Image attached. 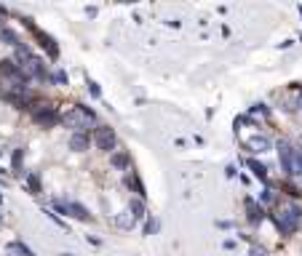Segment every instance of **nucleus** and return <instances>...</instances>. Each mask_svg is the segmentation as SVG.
<instances>
[{
  "instance_id": "obj_23",
  "label": "nucleus",
  "mask_w": 302,
  "mask_h": 256,
  "mask_svg": "<svg viewBox=\"0 0 302 256\" xmlns=\"http://www.w3.org/2000/svg\"><path fill=\"white\" fill-rule=\"evenodd\" d=\"M51 80H54L56 85H70V78H67V72H64V70H56V72L51 75Z\"/></svg>"
},
{
  "instance_id": "obj_24",
  "label": "nucleus",
  "mask_w": 302,
  "mask_h": 256,
  "mask_svg": "<svg viewBox=\"0 0 302 256\" xmlns=\"http://www.w3.org/2000/svg\"><path fill=\"white\" fill-rule=\"evenodd\" d=\"M86 85H89V93H91L94 99H102V88H99V83H97V80H89Z\"/></svg>"
},
{
  "instance_id": "obj_7",
  "label": "nucleus",
  "mask_w": 302,
  "mask_h": 256,
  "mask_svg": "<svg viewBox=\"0 0 302 256\" xmlns=\"http://www.w3.org/2000/svg\"><path fill=\"white\" fill-rule=\"evenodd\" d=\"M32 120L40 128H51V126H56V123H62L59 112H56L51 104H35L32 107Z\"/></svg>"
},
{
  "instance_id": "obj_29",
  "label": "nucleus",
  "mask_w": 302,
  "mask_h": 256,
  "mask_svg": "<svg viewBox=\"0 0 302 256\" xmlns=\"http://www.w3.org/2000/svg\"><path fill=\"white\" fill-rule=\"evenodd\" d=\"M222 245H225V248H228V251H233V248H235V240H225Z\"/></svg>"
},
{
  "instance_id": "obj_20",
  "label": "nucleus",
  "mask_w": 302,
  "mask_h": 256,
  "mask_svg": "<svg viewBox=\"0 0 302 256\" xmlns=\"http://www.w3.org/2000/svg\"><path fill=\"white\" fill-rule=\"evenodd\" d=\"M24 184L32 195H40V176L37 174H24Z\"/></svg>"
},
{
  "instance_id": "obj_10",
  "label": "nucleus",
  "mask_w": 302,
  "mask_h": 256,
  "mask_svg": "<svg viewBox=\"0 0 302 256\" xmlns=\"http://www.w3.org/2000/svg\"><path fill=\"white\" fill-rule=\"evenodd\" d=\"M246 211H249V222L251 224H262V219H265V208H262V203H257L254 197H246Z\"/></svg>"
},
{
  "instance_id": "obj_16",
  "label": "nucleus",
  "mask_w": 302,
  "mask_h": 256,
  "mask_svg": "<svg viewBox=\"0 0 302 256\" xmlns=\"http://www.w3.org/2000/svg\"><path fill=\"white\" fill-rule=\"evenodd\" d=\"M246 166H249V171L254 174V179H260L262 184H268V168L265 166L257 163V160H246Z\"/></svg>"
},
{
  "instance_id": "obj_6",
  "label": "nucleus",
  "mask_w": 302,
  "mask_h": 256,
  "mask_svg": "<svg viewBox=\"0 0 302 256\" xmlns=\"http://www.w3.org/2000/svg\"><path fill=\"white\" fill-rule=\"evenodd\" d=\"M24 27H27V30H30L32 35H35L37 45L49 51V56H51V59H59V45H56V40H54L51 35H46V32L40 30V27H37V24L32 22V19H24Z\"/></svg>"
},
{
  "instance_id": "obj_25",
  "label": "nucleus",
  "mask_w": 302,
  "mask_h": 256,
  "mask_svg": "<svg viewBox=\"0 0 302 256\" xmlns=\"http://www.w3.org/2000/svg\"><path fill=\"white\" fill-rule=\"evenodd\" d=\"M158 230V222L153 219V216H147V219H145V235H153Z\"/></svg>"
},
{
  "instance_id": "obj_26",
  "label": "nucleus",
  "mask_w": 302,
  "mask_h": 256,
  "mask_svg": "<svg viewBox=\"0 0 302 256\" xmlns=\"http://www.w3.org/2000/svg\"><path fill=\"white\" fill-rule=\"evenodd\" d=\"M43 214H46V216H49V219H51L54 224H59V227H64V222H62V219H59V216H56V214L51 211V208H43Z\"/></svg>"
},
{
  "instance_id": "obj_5",
  "label": "nucleus",
  "mask_w": 302,
  "mask_h": 256,
  "mask_svg": "<svg viewBox=\"0 0 302 256\" xmlns=\"http://www.w3.org/2000/svg\"><path fill=\"white\" fill-rule=\"evenodd\" d=\"M91 141L97 144V149H102V152H115V144H118V136H115V128L110 126H97L91 134Z\"/></svg>"
},
{
  "instance_id": "obj_15",
  "label": "nucleus",
  "mask_w": 302,
  "mask_h": 256,
  "mask_svg": "<svg viewBox=\"0 0 302 256\" xmlns=\"http://www.w3.org/2000/svg\"><path fill=\"white\" fill-rule=\"evenodd\" d=\"M115 224L120 227V230H134V227H137V219L131 216L128 208H123V211H118V214H115Z\"/></svg>"
},
{
  "instance_id": "obj_4",
  "label": "nucleus",
  "mask_w": 302,
  "mask_h": 256,
  "mask_svg": "<svg viewBox=\"0 0 302 256\" xmlns=\"http://www.w3.org/2000/svg\"><path fill=\"white\" fill-rule=\"evenodd\" d=\"M276 149H278V163H281V171H284V174H286L289 179L299 176V155H297V147H291L289 141H278Z\"/></svg>"
},
{
  "instance_id": "obj_21",
  "label": "nucleus",
  "mask_w": 302,
  "mask_h": 256,
  "mask_svg": "<svg viewBox=\"0 0 302 256\" xmlns=\"http://www.w3.org/2000/svg\"><path fill=\"white\" fill-rule=\"evenodd\" d=\"M54 208H51V211L54 214H62V216H70V206H67V200H59V197H56V200L51 203Z\"/></svg>"
},
{
  "instance_id": "obj_12",
  "label": "nucleus",
  "mask_w": 302,
  "mask_h": 256,
  "mask_svg": "<svg viewBox=\"0 0 302 256\" xmlns=\"http://www.w3.org/2000/svg\"><path fill=\"white\" fill-rule=\"evenodd\" d=\"M91 147V134H72L70 136V149L72 152H86Z\"/></svg>"
},
{
  "instance_id": "obj_33",
  "label": "nucleus",
  "mask_w": 302,
  "mask_h": 256,
  "mask_svg": "<svg viewBox=\"0 0 302 256\" xmlns=\"http://www.w3.org/2000/svg\"><path fill=\"white\" fill-rule=\"evenodd\" d=\"M297 11H299V16H302V3H299V6H297Z\"/></svg>"
},
{
  "instance_id": "obj_8",
  "label": "nucleus",
  "mask_w": 302,
  "mask_h": 256,
  "mask_svg": "<svg viewBox=\"0 0 302 256\" xmlns=\"http://www.w3.org/2000/svg\"><path fill=\"white\" fill-rule=\"evenodd\" d=\"M246 147L251 149V152L262 155V152H270V149H273V141H270L265 134H254V136L246 139Z\"/></svg>"
},
{
  "instance_id": "obj_14",
  "label": "nucleus",
  "mask_w": 302,
  "mask_h": 256,
  "mask_svg": "<svg viewBox=\"0 0 302 256\" xmlns=\"http://www.w3.org/2000/svg\"><path fill=\"white\" fill-rule=\"evenodd\" d=\"M67 206H70V216H72V219H78V222H91V214H89L86 206H80V203H75V200H67Z\"/></svg>"
},
{
  "instance_id": "obj_31",
  "label": "nucleus",
  "mask_w": 302,
  "mask_h": 256,
  "mask_svg": "<svg viewBox=\"0 0 302 256\" xmlns=\"http://www.w3.org/2000/svg\"><path fill=\"white\" fill-rule=\"evenodd\" d=\"M297 107H299V110H302V91H299V93H297Z\"/></svg>"
},
{
  "instance_id": "obj_35",
  "label": "nucleus",
  "mask_w": 302,
  "mask_h": 256,
  "mask_svg": "<svg viewBox=\"0 0 302 256\" xmlns=\"http://www.w3.org/2000/svg\"><path fill=\"white\" fill-rule=\"evenodd\" d=\"M59 256H75V253H59Z\"/></svg>"
},
{
  "instance_id": "obj_34",
  "label": "nucleus",
  "mask_w": 302,
  "mask_h": 256,
  "mask_svg": "<svg viewBox=\"0 0 302 256\" xmlns=\"http://www.w3.org/2000/svg\"><path fill=\"white\" fill-rule=\"evenodd\" d=\"M0 179H3V168H0ZM3 182H6V179H3Z\"/></svg>"
},
{
  "instance_id": "obj_22",
  "label": "nucleus",
  "mask_w": 302,
  "mask_h": 256,
  "mask_svg": "<svg viewBox=\"0 0 302 256\" xmlns=\"http://www.w3.org/2000/svg\"><path fill=\"white\" fill-rule=\"evenodd\" d=\"M260 200H262V208H265V206H273V203H276V192H273L270 187H265V192L260 195Z\"/></svg>"
},
{
  "instance_id": "obj_27",
  "label": "nucleus",
  "mask_w": 302,
  "mask_h": 256,
  "mask_svg": "<svg viewBox=\"0 0 302 256\" xmlns=\"http://www.w3.org/2000/svg\"><path fill=\"white\" fill-rule=\"evenodd\" d=\"M249 256H268V251L262 248V245H251V248H249Z\"/></svg>"
},
{
  "instance_id": "obj_1",
  "label": "nucleus",
  "mask_w": 302,
  "mask_h": 256,
  "mask_svg": "<svg viewBox=\"0 0 302 256\" xmlns=\"http://www.w3.org/2000/svg\"><path fill=\"white\" fill-rule=\"evenodd\" d=\"M14 62L19 64V70L24 72L27 80H49V72H46V62L37 54H32L27 45H19Z\"/></svg>"
},
{
  "instance_id": "obj_30",
  "label": "nucleus",
  "mask_w": 302,
  "mask_h": 256,
  "mask_svg": "<svg viewBox=\"0 0 302 256\" xmlns=\"http://www.w3.org/2000/svg\"><path fill=\"white\" fill-rule=\"evenodd\" d=\"M297 155H299V179H302V147L297 149Z\"/></svg>"
},
{
  "instance_id": "obj_2",
  "label": "nucleus",
  "mask_w": 302,
  "mask_h": 256,
  "mask_svg": "<svg viewBox=\"0 0 302 256\" xmlns=\"http://www.w3.org/2000/svg\"><path fill=\"white\" fill-rule=\"evenodd\" d=\"M94 120H97L94 110L83 107V104H75V107H70V110L62 115V126L70 128L72 134H89V126H91Z\"/></svg>"
},
{
  "instance_id": "obj_32",
  "label": "nucleus",
  "mask_w": 302,
  "mask_h": 256,
  "mask_svg": "<svg viewBox=\"0 0 302 256\" xmlns=\"http://www.w3.org/2000/svg\"><path fill=\"white\" fill-rule=\"evenodd\" d=\"M3 222H6V216H3V208H0V230H3Z\"/></svg>"
},
{
  "instance_id": "obj_3",
  "label": "nucleus",
  "mask_w": 302,
  "mask_h": 256,
  "mask_svg": "<svg viewBox=\"0 0 302 256\" xmlns=\"http://www.w3.org/2000/svg\"><path fill=\"white\" fill-rule=\"evenodd\" d=\"M273 222H276L278 232L284 235V238H291V235L299 230V224H302V206L289 203L286 208H281V214L273 216Z\"/></svg>"
},
{
  "instance_id": "obj_13",
  "label": "nucleus",
  "mask_w": 302,
  "mask_h": 256,
  "mask_svg": "<svg viewBox=\"0 0 302 256\" xmlns=\"http://www.w3.org/2000/svg\"><path fill=\"white\" fill-rule=\"evenodd\" d=\"M128 211H131V216H134L137 222H145L147 219V208H145L142 197H131V200H128Z\"/></svg>"
},
{
  "instance_id": "obj_36",
  "label": "nucleus",
  "mask_w": 302,
  "mask_h": 256,
  "mask_svg": "<svg viewBox=\"0 0 302 256\" xmlns=\"http://www.w3.org/2000/svg\"><path fill=\"white\" fill-rule=\"evenodd\" d=\"M0 203H3V192H0Z\"/></svg>"
},
{
  "instance_id": "obj_18",
  "label": "nucleus",
  "mask_w": 302,
  "mask_h": 256,
  "mask_svg": "<svg viewBox=\"0 0 302 256\" xmlns=\"http://www.w3.org/2000/svg\"><path fill=\"white\" fill-rule=\"evenodd\" d=\"M6 251L11 253V256H35V253H32V248H27V245H24L22 240L8 243V245H6Z\"/></svg>"
},
{
  "instance_id": "obj_11",
  "label": "nucleus",
  "mask_w": 302,
  "mask_h": 256,
  "mask_svg": "<svg viewBox=\"0 0 302 256\" xmlns=\"http://www.w3.org/2000/svg\"><path fill=\"white\" fill-rule=\"evenodd\" d=\"M110 166L118 168V171H131V155L126 149H118V152L110 155Z\"/></svg>"
},
{
  "instance_id": "obj_17",
  "label": "nucleus",
  "mask_w": 302,
  "mask_h": 256,
  "mask_svg": "<svg viewBox=\"0 0 302 256\" xmlns=\"http://www.w3.org/2000/svg\"><path fill=\"white\" fill-rule=\"evenodd\" d=\"M0 40H3L6 45H14V48H19V45H22V37H19L11 27H3V30H0Z\"/></svg>"
},
{
  "instance_id": "obj_9",
  "label": "nucleus",
  "mask_w": 302,
  "mask_h": 256,
  "mask_svg": "<svg viewBox=\"0 0 302 256\" xmlns=\"http://www.w3.org/2000/svg\"><path fill=\"white\" fill-rule=\"evenodd\" d=\"M123 184L128 187V189H134V192H137V197H142V200H145V184H142V179H139L137 174H134V171H126V174H123Z\"/></svg>"
},
{
  "instance_id": "obj_28",
  "label": "nucleus",
  "mask_w": 302,
  "mask_h": 256,
  "mask_svg": "<svg viewBox=\"0 0 302 256\" xmlns=\"http://www.w3.org/2000/svg\"><path fill=\"white\" fill-rule=\"evenodd\" d=\"M6 14H8V11H6L3 6H0V30H3V27H6Z\"/></svg>"
},
{
  "instance_id": "obj_19",
  "label": "nucleus",
  "mask_w": 302,
  "mask_h": 256,
  "mask_svg": "<svg viewBox=\"0 0 302 256\" xmlns=\"http://www.w3.org/2000/svg\"><path fill=\"white\" fill-rule=\"evenodd\" d=\"M22 158H24V149H22V147L14 149V155H11V168H14L16 176H24V171H22Z\"/></svg>"
}]
</instances>
